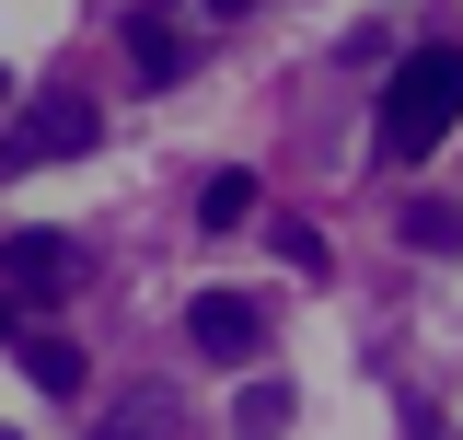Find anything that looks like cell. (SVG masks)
<instances>
[{
    "label": "cell",
    "mask_w": 463,
    "mask_h": 440,
    "mask_svg": "<svg viewBox=\"0 0 463 440\" xmlns=\"http://www.w3.org/2000/svg\"><path fill=\"white\" fill-rule=\"evenodd\" d=\"M452 128H463V47H417V58H394V70H383V105H371L383 163H429Z\"/></svg>",
    "instance_id": "cell-1"
},
{
    "label": "cell",
    "mask_w": 463,
    "mask_h": 440,
    "mask_svg": "<svg viewBox=\"0 0 463 440\" xmlns=\"http://www.w3.org/2000/svg\"><path fill=\"white\" fill-rule=\"evenodd\" d=\"M0 278H12V301H58V290L81 278V244H70V232H12V244H0Z\"/></svg>",
    "instance_id": "cell-2"
},
{
    "label": "cell",
    "mask_w": 463,
    "mask_h": 440,
    "mask_svg": "<svg viewBox=\"0 0 463 440\" xmlns=\"http://www.w3.org/2000/svg\"><path fill=\"white\" fill-rule=\"evenodd\" d=\"M185 336H197V359H243L255 348V301H232V290H209V301H185Z\"/></svg>",
    "instance_id": "cell-3"
},
{
    "label": "cell",
    "mask_w": 463,
    "mask_h": 440,
    "mask_svg": "<svg viewBox=\"0 0 463 440\" xmlns=\"http://www.w3.org/2000/svg\"><path fill=\"white\" fill-rule=\"evenodd\" d=\"M24 383L47 394V406H81V394H93V359H81L70 336H24Z\"/></svg>",
    "instance_id": "cell-4"
},
{
    "label": "cell",
    "mask_w": 463,
    "mask_h": 440,
    "mask_svg": "<svg viewBox=\"0 0 463 440\" xmlns=\"http://www.w3.org/2000/svg\"><path fill=\"white\" fill-rule=\"evenodd\" d=\"M267 209V197H255V174L232 163V174H209V186H197V232H243V220Z\"/></svg>",
    "instance_id": "cell-5"
},
{
    "label": "cell",
    "mask_w": 463,
    "mask_h": 440,
    "mask_svg": "<svg viewBox=\"0 0 463 440\" xmlns=\"http://www.w3.org/2000/svg\"><path fill=\"white\" fill-rule=\"evenodd\" d=\"M24 151H93V105H35L24 116Z\"/></svg>",
    "instance_id": "cell-6"
},
{
    "label": "cell",
    "mask_w": 463,
    "mask_h": 440,
    "mask_svg": "<svg viewBox=\"0 0 463 440\" xmlns=\"http://www.w3.org/2000/svg\"><path fill=\"white\" fill-rule=\"evenodd\" d=\"M128 58H139V81H174V70H185V35L151 24V12H128Z\"/></svg>",
    "instance_id": "cell-7"
},
{
    "label": "cell",
    "mask_w": 463,
    "mask_h": 440,
    "mask_svg": "<svg viewBox=\"0 0 463 440\" xmlns=\"http://www.w3.org/2000/svg\"><path fill=\"white\" fill-rule=\"evenodd\" d=\"M405 244H429V255H463V209H452V197H417V209H405Z\"/></svg>",
    "instance_id": "cell-8"
},
{
    "label": "cell",
    "mask_w": 463,
    "mask_h": 440,
    "mask_svg": "<svg viewBox=\"0 0 463 440\" xmlns=\"http://www.w3.org/2000/svg\"><path fill=\"white\" fill-rule=\"evenodd\" d=\"M174 429H185V406H174V394H151V406H128V417H105L93 440H174Z\"/></svg>",
    "instance_id": "cell-9"
},
{
    "label": "cell",
    "mask_w": 463,
    "mask_h": 440,
    "mask_svg": "<svg viewBox=\"0 0 463 440\" xmlns=\"http://www.w3.org/2000/svg\"><path fill=\"white\" fill-rule=\"evenodd\" d=\"M289 406H301L289 383H255V394H243V429H255V440H279V429H289Z\"/></svg>",
    "instance_id": "cell-10"
},
{
    "label": "cell",
    "mask_w": 463,
    "mask_h": 440,
    "mask_svg": "<svg viewBox=\"0 0 463 440\" xmlns=\"http://www.w3.org/2000/svg\"><path fill=\"white\" fill-rule=\"evenodd\" d=\"M0 336H12V348H24V301H12V290H0Z\"/></svg>",
    "instance_id": "cell-11"
},
{
    "label": "cell",
    "mask_w": 463,
    "mask_h": 440,
    "mask_svg": "<svg viewBox=\"0 0 463 440\" xmlns=\"http://www.w3.org/2000/svg\"><path fill=\"white\" fill-rule=\"evenodd\" d=\"M197 12H221V24H232V12H255V0H197Z\"/></svg>",
    "instance_id": "cell-12"
},
{
    "label": "cell",
    "mask_w": 463,
    "mask_h": 440,
    "mask_svg": "<svg viewBox=\"0 0 463 440\" xmlns=\"http://www.w3.org/2000/svg\"><path fill=\"white\" fill-rule=\"evenodd\" d=\"M0 440H12V429H0Z\"/></svg>",
    "instance_id": "cell-13"
}]
</instances>
